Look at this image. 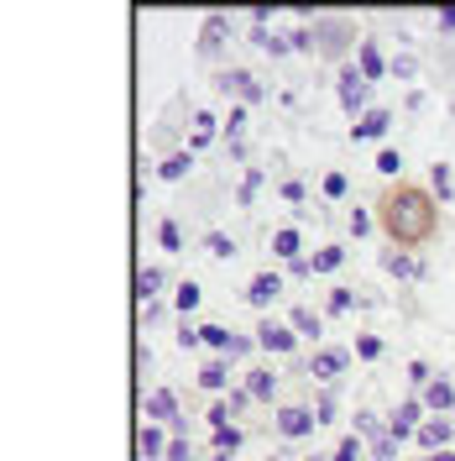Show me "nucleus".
<instances>
[{
  "label": "nucleus",
  "instance_id": "obj_19",
  "mask_svg": "<svg viewBox=\"0 0 455 461\" xmlns=\"http://www.w3.org/2000/svg\"><path fill=\"white\" fill-rule=\"evenodd\" d=\"M163 284H168V273H163V267H142V273H137V299H142V304H152Z\"/></svg>",
  "mask_w": 455,
  "mask_h": 461
},
{
  "label": "nucleus",
  "instance_id": "obj_46",
  "mask_svg": "<svg viewBox=\"0 0 455 461\" xmlns=\"http://www.w3.org/2000/svg\"><path fill=\"white\" fill-rule=\"evenodd\" d=\"M256 189H262V173H246V184H241V189H236V200H241V204H252L256 200Z\"/></svg>",
  "mask_w": 455,
  "mask_h": 461
},
{
  "label": "nucleus",
  "instance_id": "obj_5",
  "mask_svg": "<svg viewBox=\"0 0 455 461\" xmlns=\"http://www.w3.org/2000/svg\"><path fill=\"white\" fill-rule=\"evenodd\" d=\"M314 37H319V53H330V58L351 48V27L341 16H314Z\"/></svg>",
  "mask_w": 455,
  "mask_h": 461
},
{
  "label": "nucleus",
  "instance_id": "obj_21",
  "mask_svg": "<svg viewBox=\"0 0 455 461\" xmlns=\"http://www.w3.org/2000/svg\"><path fill=\"white\" fill-rule=\"evenodd\" d=\"M288 325H293V336H319V330H325V320L314 315V310H304V304H299V310H293V315H288Z\"/></svg>",
  "mask_w": 455,
  "mask_h": 461
},
{
  "label": "nucleus",
  "instance_id": "obj_18",
  "mask_svg": "<svg viewBox=\"0 0 455 461\" xmlns=\"http://www.w3.org/2000/svg\"><path fill=\"white\" fill-rule=\"evenodd\" d=\"M168 446H173V430H163V425H147V430H142V456L147 461L168 456Z\"/></svg>",
  "mask_w": 455,
  "mask_h": 461
},
{
  "label": "nucleus",
  "instance_id": "obj_29",
  "mask_svg": "<svg viewBox=\"0 0 455 461\" xmlns=\"http://www.w3.org/2000/svg\"><path fill=\"white\" fill-rule=\"evenodd\" d=\"M204 252H210V258H236V241H230L226 230H210V236H204Z\"/></svg>",
  "mask_w": 455,
  "mask_h": 461
},
{
  "label": "nucleus",
  "instance_id": "obj_42",
  "mask_svg": "<svg viewBox=\"0 0 455 461\" xmlns=\"http://www.w3.org/2000/svg\"><path fill=\"white\" fill-rule=\"evenodd\" d=\"M163 461H194V446H189V435H173V446H168V456Z\"/></svg>",
  "mask_w": 455,
  "mask_h": 461
},
{
  "label": "nucleus",
  "instance_id": "obj_33",
  "mask_svg": "<svg viewBox=\"0 0 455 461\" xmlns=\"http://www.w3.org/2000/svg\"><path fill=\"white\" fill-rule=\"evenodd\" d=\"M157 241H163V252H183V230H178V221H163V226H157Z\"/></svg>",
  "mask_w": 455,
  "mask_h": 461
},
{
  "label": "nucleus",
  "instance_id": "obj_44",
  "mask_svg": "<svg viewBox=\"0 0 455 461\" xmlns=\"http://www.w3.org/2000/svg\"><path fill=\"white\" fill-rule=\"evenodd\" d=\"M314 420H319V425L335 420V393H319V399H314Z\"/></svg>",
  "mask_w": 455,
  "mask_h": 461
},
{
  "label": "nucleus",
  "instance_id": "obj_20",
  "mask_svg": "<svg viewBox=\"0 0 455 461\" xmlns=\"http://www.w3.org/2000/svg\"><path fill=\"white\" fill-rule=\"evenodd\" d=\"M210 142H215V115H210V111H200V115H194V137H189V152L200 158V152H204Z\"/></svg>",
  "mask_w": 455,
  "mask_h": 461
},
{
  "label": "nucleus",
  "instance_id": "obj_53",
  "mask_svg": "<svg viewBox=\"0 0 455 461\" xmlns=\"http://www.w3.org/2000/svg\"><path fill=\"white\" fill-rule=\"evenodd\" d=\"M215 461H236V456H230V451H215Z\"/></svg>",
  "mask_w": 455,
  "mask_h": 461
},
{
  "label": "nucleus",
  "instance_id": "obj_2",
  "mask_svg": "<svg viewBox=\"0 0 455 461\" xmlns=\"http://www.w3.org/2000/svg\"><path fill=\"white\" fill-rule=\"evenodd\" d=\"M335 95H341V111L351 115V126H356V121L371 111V105H367V100H371V85L361 79V68H341V79H335Z\"/></svg>",
  "mask_w": 455,
  "mask_h": 461
},
{
  "label": "nucleus",
  "instance_id": "obj_12",
  "mask_svg": "<svg viewBox=\"0 0 455 461\" xmlns=\"http://www.w3.org/2000/svg\"><path fill=\"white\" fill-rule=\"evenodd\" d=\"M356 68H361L367 85L388 79V58H382V48H377V42H356Z\"/></svg>",
  "mask_w": 455,
  "mask_h": 461
},
{
  "label": "nucleus",
  "instance_id": "obj_11",
  "mask_svg": "<svg viewBox=\"0 0 455 461\" xmlns=\"http://www.w3.org/2000/svg\"><path fill=\"white\" fill-rule=\"evenodd\" d=\"M278 294H283V273H256L252 284H246V304L252 310H267Z\"/></svg>",
  "mask_w": 455,
  "mask_h": 461
},
{
  "label": "nucleus",
  "instance_id": "obj_47",
  "mask_svg": "<svg viewBox=\"0 0 455 461\" xmlns=\"http://www.w3.org/2000/svg\"><path fill=\"white\" fill-rule=\"evenodd\" d=\"M283 200L293 204V210H304V184H299V178H283Z\"/></svg>",
  "mask_w": 455,
  "mask_h": 461
},
{
  "label": "nucleus",
  "instance_id": "obj_28",
  "mask_svg": "<svg viewBox=\"0 0 455 461\" xmlns=\"http://www.w3.org/2000/svg\"><path fill=\"white\" fill-rule=\"evenodd\" d=\"M246 393H252V399H272V393H278V373H252L246 377Z\"/></svg>",
  "mask_w": 455,
  "mask_h": 461
},
{
  "label": "nucleus",
  "instance_id": "obj_31",
  "mask_svg": "<svg viewBox=\"0 0 455 461\" xmlns=\"http://www.w3.org/2000/svg\"><path fill=\"white\" fill-rule=\"evenodd\" d=\"M200 299H204V288L194 284V278H189V284H178V299H173V304H178V310L189 315V310H200Z\"/></svg>",
  "mask_w": 455,
  "mask_h": 461
},
{
  "label": "nucleus",
  "instance_id": "obj_26",
  "mask_svg": "<svg viewBox=\"0 0 455 461\" xmlns=\"http://www.w3.org/2000/svg\"><path fill=\"white\" fill-rule=\"evenodd\" d=\"M272 252H278L283 262H299V230H293V226H283L278 236H272Z\"/></svg>",
  "mask_w": 455,
  "mask_h": 461
},
{
  "label": "nucleus",
  "instance_id": "obj_40",
  "mask_svg": "<svg viewBox=\"0 0 455 461\" xmlns=\"http://www.w3.org/2000/svg\"><path fill=\"white\" fill-rule=\"evenodd\" d=\"M371 461H398V440H393V435L371 440Z\"/></svg>",
  "mask_w": 455,
  "mask_h": 461
},
{
  "label": "nucleus",
  "instance_id": "obj_35",
  "mask_svg": "<svg viewBox=\"0 0 455 461\" xmlns=\"http://www.w3.org/2000/svg\"><path fill=\"white\" fill-rule=\"evenodd\" d=\"M377 173H382V178H393V173H403V152H393V147H382V152H377Z\"/></svg>",
  "mask_w": 455,
  "mask_h": 461
},
{
  "label": "nucleus",
  "instance_id": "obj_6",
  "mask_svg": "<svg viewBox=\"0 0 455 461\" xmlns=\"http://www.w3.org/2000/svg\"><path fill=\"white\" fill-rule=\"evenodd\" d=\"M278 430L288 440H304V435L319 430V420H314V409H304V403H288V409H278Z\"/></svg>",
  "mask_w": 455,
  "mask_h": 461
},
{
  "label": "nucleus",
  "instance_id": "obj_7",
  "mask_svg": "<svg viewBox=\"0 0 455 461\" xmlns=\"http://www.w3.org/2000/svg\"><path fill=\"white\" fill-rule=\"evenodd\" d=\"M414 440H419L429 456H434V451H445V446L455 440V420H445V414H429L424 425H419V435H414Z\"/></svg>",
  "mask_w": 455,
  "mask_h": 461
},
{
  "label": "nucleus",
  "instance_id": "obj_41",
  "mask_svg": "<svg viewBox=\"0 0 455 461\" xmlns=\"http://www.w3.org/2000/svg\"><path fill=\"white\" fill-rule=\"evenodd\" d=\"M241 131H246V105H230V121H226V137H230V142H241Z\"/></svg>",
  "mask_w": 455,
  "mask_h": 461
},
{
  "label": "nucleus",
  "instance_id": "obj_30",
  "mask_svg": "<svg viewBox=\"0 0 455 461\" xmlns=\"http://www.w3.org/2000/svg\"><path fill=\"white\" fill-rule=\"evenodd\" d=\"M388 74H393V79H414V74H419V58L414 53H393L388 58Z\"/></svg>",
  "mask_w": 455,
  "mask_h": 461
},
{
  "label": "nucleus",
  "instance_id": "obj_8",
  "mask_svg": "<svg viewBox=\"0 0 455 461\" xmlns=\"http://www.w3.org/2000/svg\"><path fill=\"white\" fill-rule=\"evenodd\" d=\"M293 341H299V336H293V325H278V320H262V325H256V346H262V351H272V357H288Z\"/></svg>",
  "mask_w": 455,
  "mask_h": 461
},
{
  "label": "nucleus",
  "instance_id": "obj_36",
  "mask_svg": "<svg viewBox=\"0 0 455 461\" xmlns=\"http://www.w3.org/2000/svg\"><path fill=\"white\" fill-rule=\"evenodd\" d=\"M288 42H293V53H314V48H319V37H314V27L288 32Z\"/></svg>",
  "mask_w": 455,
  "mask_h": 461
},
{
  "label": "nucleus",
  "instance_id": "obj_45",
  "mask_svg": "<svg viewBox=\"0 0 455 461\" xmlns=\"http://www.w3.org/2000/svg\"><path fill=\"white\" fill-rule=\"evenodd\" d=\"M226 409H230V414H246V409H252V393H246V388H230Z\"/></svg>",
  "mask_w": 455,
  "mask_h": 461
},
{
  "label": "nucleus",
  "instance_id": "obj_48",
  "mask_svg": "<svg viewBox=\"0 0 455 461\" xmlns=\"http://www.w3.org/2000/svg\"><path fill=\"white\" fill-rule=\"evenodd\" d=\"M178 346H183V351L204 346V330H200V325H183V330H178Z\"/></svg>",
  "mask_w": 455,
  "mask_h": 461
},
{
  "label": "nucleus",
  "instance_id": "obj_25",
  "mask_svg": "<svg viewBox=\"0 0 455 461\" xmlns=\"http://www.w3.org/2000/svg\"><path fill=\"white\" fill-rule=\"evenodd\" d=\"M200 330H204V346H210L215 357H230V341H236V336H230L226 325H200Z\"/></svg>",
  "mask_w": 455,
  "mask_h": 461
},
{
  "label": "nucleus",
  "instance_id": "obj_39",
  "mask_svg": "<svg viewBox=\"0 0 455 461\" xmlns=\"http://www.w3.org/2000/svg\"><path fill=\"white\" fill-rule=\"evenodd\" d=\"M351 310H356V294L351 288H335L330 294V315H351Z\"/></svg>",
  "mask_w": 455,
  "mask_h": 461
},
{
  "label": "nucleus",
  "instance_id": "obj_51",
  "mask_svg": "<svg viewBox=\"0 0 455 461\" xmlns=\"http://www.w3.org/2000/svg\"><path fill=\"white\" fill-rule=\"evenodd\" d=\"M440 32H455V5H445V11H440Z\"/></svg>",
  "mask_w": 455,
  "mask_h": 461
},
{
  "label": "nucleus",
  "instance_id": "obj_23",
  "mask_svg": "<svg viewBox=\"0 0 455 461\" xmlns=\"http://www.w3.org/2000/svg\"><path fill=\"white\" fill-rule=\"evenodd\" d=\"M429 189H434V200L445 204L455 194V178H451V163H434V173H429Z\"/></svg>",
  "mask_w": 455,
  "mask_h": 461
},
{
  "label": "nucleus",
  "instance_id": "obj_27",
  "mask_svg": "<svg viewBox=\"0 0 455 461\" xmlns=\"http://www.w3.org/2000/svg\"><path fill=\"white\" fill-rule=\"evenodd\" d=\"M351 435H361V440H382V435H388V425H382L371 409H361V414H356V430H351Z\"/></svg>",
  "mask_w": 455,
  "mask_h": 461
},
{
  "label": "nucleus",
  "instance_id": "obj_37",
  "mask_svg": "<svg viewBox=\"0 0 455 461\" xmlns=\"http://www.w3.org/2000/svg\"><path fill=\"white\" fill-rule=\"evenodd\" d=\"M371 210H361V204H351V236H371Z\"/></svg>",
  "mask_w": 455,
  "mask_h": 461
},
{
  "label": "nucleus",
  "instance_id": "obj_22",
  "mask_svg": "<svg viewBox=\"0 0 455 461\" xmlns=\"http://www.w3.org/2000/svg\"><path fill=\"white\" fill-rule=\"evenodd\" d=\"M367 456H371L367 440H361V435H345L341 446H335V456H330V461H367Z\"/></svg>",
  "mask_w": 455,
  "mask_h": 461
},
{
  "label": "nucleus",
  "instance_id": "obj_3",
  "mask_svg": "<svg viewBox=\"0 0 455 461\" xmlns=\"http://www.w3.org/2000/svg\"><path fill=\"white\" fill-rule=\"evenodd\" d=\"M429 420V409H424V399H419V393H408V399L398 403V409H393V420H388V435H393V440H414V435H419V425H424Z\"/></svg>",
  "mask_w": 455,
  "mask_h": 461
},
{
  "label": "nucleus",
  "instance_id": "obj_10",
  "mask_svg": "<svg viewBox=\"0 0 455 461\" xmlns=\"http://www.w3.org/2000/svg\"><path fill=\"white\" fill-rule=\"evenodd\" d=\"M226 32H230V16H226V11H210V16H204V27H200V53L215 58L220 48H226Z\"/></svg>",
  "mask_w": 455,
  "mask_h": 461
},
{
  "label": "nucleus",
  "instance_id": "obj_43",
  "mask_svg": "<svg viewBox=\"0 0 455 461\" xmlns=\"http://www.w3.org/2000/svg\"><path fill=\"white\" fill-rule=\"evenodd\" d=\"M356 357H361V362H377V357H382V341H377V336H356Z\"/></svg>",
  "mask_w": 455,
  "mask_h": 461
},
{
  "label": "nucleus",
  "instance_id": "obj_16",
  "mask_svg": "<svg viewBox=\"0 0 455 461\" xmlns=\"http://www.w3.org/2000/svg\"><path fill=\"white\" fill-rule=\"evenodd\" d=\"M200 388H210V393H226V388H230V357H210V362H204Z\"/></svg>",
  "mask_w": 455,
  "mask_h": 461
},
{
  "label": "nucleus",
  "instance_id": "obj_4",
  "mask_svg": "<svg viewBox=\"0 0 455 461\" xmlns=\"http://www.w3.org/2000/svg\"><path fill=\"white\" fill-rule=\"evenodd\" d=\"M215 89H220V95H241V105H256V100L267 95V89L256 85L252 68H226V74H215Z\"/></svg>",
  "mask_w": 455,
  "mask_h": 461
},
{
  "label": "nucleus",
  "instance_id": "obj_14",
  "mask_svg": "<svg viewBox=\"0 0 455 461\" xmlns=\"http://www.w3.org/2000/svg\"><path fill=\"white\" fill-rule=\"evenodd\" d=\"M388 126H393V111H367L351 126V142H377V137H388Z\"/></svg>",
  "mask_w": 455,
  "mask_h": 461
},
{
  "label": "nucleus",
  "instance_id": "obj_1",
  "mask_svg": "<svg viewBox=\"0 0 455 461\" xmlns=\"http://www.w3.org/2000/svg\"><path fill=\"white\" fill-rule=\"evenodd\" d=\"M434 204L440 200L429 189H398L393 200L382 204V226H388V236L398 247H419V241L434 236Z\"/></svg>",
  "mask_w": 455,
  "mask_h": 461
},
{
  "label": "nucleus",
  "instance_id": "obj_38",
  "mask_svg": "<svg viewBox=\"0 0 455 461\" xmlns=\"http://www.w3.org/2000/svg\"><path fill=\"white\" fill-rule=\"evenodd\" d=\"M408 383H414V388L424 393L429 383H434V367H429V362H408Z\"/></svg>",
  "mask_w": 455,
  "mask_h": 461
},
{
  "label": "nucleus",
  "instance_id": "obj_34",
  "mask_svg": "<svg viewBox=\"0 0 455 461\" xmlns=\"http://www.w3.org/2000/svg\"><path fill=\"white\" fill-rule=\"evenodd\" d=\"M241 440H246L241 425H226V430H215V451H230V456H236V451H241Z\"/></svg>",
  "mask_w": 455,
  "mask_h": 461
},
{
  "label": "nucleus",
  "instance_id": "obj_24",
  "mask_svg": "<svg viewBox=\"0 0 455 461\" xmlns=\"http://www.w3.org/2000/svg\"><path fill=\"white\" fill-rule=\"evenodd\" d=\"M189 168H194V152H173L168 163H163V178H168V184H178V178H189Z\"/></svg>",
  "mask_w": 455,
  "mask_h": 461
},
{
  "label": "nucleus",
  "instance_id": "obj_32",
  "mask_svg": "<svg viewBox=\"0 0 455 461\" xmlns=\"http://www.w3.org/2000/svg\"><path fill=\"white\" fill-rule=\"evenodd\" d=\"M314 273H335V267H341V262H345V252H341V247H325V252H314Z\"/></svg>",
  "mask_w": 455,
  "mask_h": 461
},
{
  "label": "nucleus",
  "instance_id": "obj_9",
  "mask_svg": "<svg viewBox=\"0 0 455 461\" xmlns=\"http://www.w3.org/2000/svg\"><path fill=\"white\" fill-rule=\"evenodd\" d=\"M345 362H351V357H345L341 346H319V351H314V362H309V377H319V383H335V377L345 373Z\"/></svg>",
  "mask_w": 455,
  "mask_h": 461
},
{
  "label": "nucleus",
  "instance_id": "obj_15",
  "mask_svg": "<svg viewBox=\"0 0 455 461\" xmlns=\"http://www.w3.org/2000/svg\"><path fill=\"white\" fill-rule=\"evenodd\" d=\"M147 420H152V425H173V420H178L173 388H152V393H147Z\"/></svg>",
  "mask_w": 455,
  "mask_h": 461
},
{
  "label": "nucleus",
  "instance_id": "obj_50",
  "mask_svg": "<svg viewBox=\"0 0 455 461\" xmlns=\"http://www.w3.org/2000/svg\"><path fill=\"white\" fill-rule=\"evenodd\" d=\"M252 346H256V336H236V341H230V362H236V357H246Z\"/></svg>",
  "mask_w": 455,
  "mask_h": 461
},
{
  "label": "nucleus",
  "instance_id": "obj_17",
  "mask_svg": "<svg viewBox=\"0 0 455 461\" xmlns=\"http://www.w3.org/2000/svg\"><path fill=\"white\" fill-rule=\"evenodd\" d=\"M382 267H388L393 278H419V273H424V262L414 258V252H382Z\"/></svg>",
  "mask_w": 455,
  "mask_h": 461
},
{
  "label": "nucleus",
  "instance_id": "obj_52",
  "mask_svg": "<svg viewBox=\"0 0 455 461\" xmlns=\"http://www.w3.org/2000/svg\"><path fill=\"white\" fill-rule=\"evenodd\" d=\"M424 461H455V451H434V456H424Z\"/></svg>",
  "mask_w": 455,
  "mask_h": 461
},
{
  "label": "nucleus",
  "instance_id": "obj_49",
  "mask_svg": "<svg viewBox=\"0 0 455 461\" xmlns=\"http://www.w3.org/2000/svg\"><path fill=\"white\" fill-rule=\"evenodd\" d=\"M325 194L330 200H345V173H325Z\"/></svg>",
  "mask_w": 455,
  "mask_h": 461
},
{
  "label": "nucleus",
  "instance_id": "obj_13",
  "mask_svg": "<svg viewBox=\"0 0 455 461\" xmlns=\"http://www.w3.org/2000/svg\"><path fill=\"white\" fill-rule=\"evenodd\" d=\"M419 399H424L429 414H455V383H451V377H434Z\"/></svg>",
  "mask_w": 455,
  "mask_h": 461
}]
</instances>
